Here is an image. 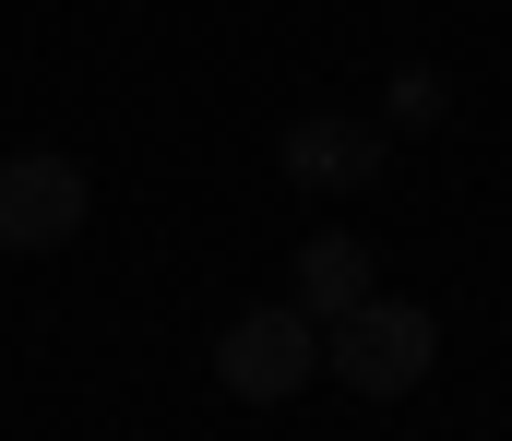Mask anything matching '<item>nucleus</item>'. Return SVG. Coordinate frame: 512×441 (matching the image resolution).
Listing matches in <instances>:
<instances>
[{"instance_id": "f03ea898", "label": "nucleus", "mask_w": 512, "mask_h": 441, "mask_svg": "<svg viewBox=\"0 0 512 441\" xmlns=\"http://www.w3.org/2000/svg\"><path fill=\"white\" fill-rule=\"evenodd\" d=\"M215 382H227L239 406H298V394L322 382V322H310L298 298H262V310H239V322L215 334Z\"/></svg>"}, {"instance_id": "39448f33", "label": "nucleus", "mask_w": 512, "mask_h": 441, "mask_svg": "<svg viewBox=\"0 0 512 441\" xmlns=\"http://www.w3.org/2000/svg\"><path fill=\"white\" fill-rule=\"evenodd\" d=\"M370 287H382V275H370V239H346V227H322V239H298V310H310V322H334V310H358Z\"/></svg>"}, {"instance_id": "f257e3e1", "label": "nucleus", "mask_w": 512, "mask_h": 441, "mask_svg": "<svg viewBox=\"0 0 512 441\" xmlns=\"http://www.w3.org/2000/svg\"><path fill=\"white\" fill-rule=\"evenodd\" d=\"M429 358H441V322L417 310V298H358V310H334L322 322V370L346 382V394H370V406H393V394H417L429 382Z\"/></svg>"}, {"instance_id": "423d86ee", "label": "nucleus", "mask_w": 512, "mask_h": 441, "mask_svg": "<svg viewBox=\"0 0 512 441\" xmlns=\"http://www.w3.org/2000/svg\"><path fill=\"white\" fill-rule=\"evenodd\" d=\"M441 120V72H393L382 84V132H429Z\"/></svg>"}, {"instance_id": "20e7f679", "label": "nucleus", "mask_w": 512, "mask_h": 441, "mask_svg": "<svg viewBox=\"0 0 512 441\" xmlns=\"http://www.w3.org/2000/svg\"><path fill=\"white\" fill-rule=\"evenodd\" d=\"M274 155H286L298 191H370V179L393 167V132H382V120H298Z\"/></svg>"}, {"instance_id": "7ed1b4c3", "label": "nucleus", "mask_w": 512, "mask_h": 441, "mask_svg": "<svg viewBox=\"0 0 512 441\" xmlns=\"http://www.w3.org/2000/svg\"><path fill=\"white\" fill-rule=\"evenodd\" d=\"M84 215H96V179H84L72 155H48V144L0 155V251H12V263L72 251V239H84Z\"/></svg>"}]
</instances>
